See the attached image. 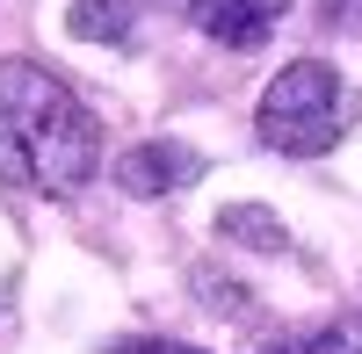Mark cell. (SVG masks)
Listing matches in <instances>:
<instances>
[{
  "mask_svg": "<svg viewBox=\"0 0 362 354\" xmlns=\"http://www.w3.org/2000/svg\"><path fill=\"white\" fill-rule=\"evenodd\" d=\"M254 130L268 152L283 159H319L355 130V87L326 66V58H297L276 80L261 87V109H254Z\"/></svg>",
  "mask_w": 362,
  "mask_h": 354,
  "instance_id": "7a4b0ae2",
  "label": "cell"
},
{
  "mask_svg": "<svg viewBox=\"0 0 362 354\" xmlns=\"http://www.w3.org/2000/svg\"><path fill=\"white\" fill-rule=\"evenodd\" d=\"M218 239L254 246V253H283V246H290V231H283L276 210H261V202H232V210L218 217Z\"/></svg>",
  "mask_w": 362,
  "mask_h": 354,
  "instance_id": "8992f818",
  "label": "cell"
},
{
  "mask_svg": "<svg viewBox=\"0 0 362 354\" xmlns=\"http://www.w3.org/2000/svg\"><path fill=\"white\" fill-rule=\"evenodd\" d=\"M268 354H362V318H334L312 340H290V347H268Z\"/></svg>",
  "mask_w": 362,
  "mask_h": 354,
  "instance_id": "52a82bcc",
  "label": "cell"
},
{
  "mask_svg": "<svg viewBox=\"0 0 362 354\" xmlns=\"http://www.w3.org/2000/svg\"><path fill=\"white\" fill-rule=\"evenodd\" d=\"M102 166V123L58 73L0 58V181L29 195H73Z\"/></svg>",
  "mask_w": 362,
  "mask_h": 354,
  "instance_id": "6da1fadb",
  "label": "cell"
},
{
  "mask_svg": "<svg viewBox=\"0 0 362 354\" xmlns=\"http://www.w3.org/2000/svg\"><path fill=\"white\" fill-rule=\"evenodd\" d=\"M196 173H203V152H189V145H174V138H153V145H131V152L116 159V188L174 195V188H189Z\"/></svg>",
  "mask_w": 362,
  "mask_h": 354,
  "instance_id": "277c9868",
  "label": "cell"
},
{
  "mask_svg": "<svg viewBox=\"0 0 362 354\" xmlns=\"http://www.w3.org/2000/svg\"><path fill=\"white\" fill-rule=\"evenodd\" d=\"M138 15H145V0H80L66 22L87 44H138Z\"/></svg>",
  "mask_w": 362,
  "mask_h": 354,
  "instance_id": "5b68a950",
  "label": "cell"
},
{
  "mask_svg": "<svg viewBox=\"0 0 362 354\" xmlns=\"http://www.w3.org/2000/svg\"><path fill=\"white\" fill-rule=\"evenodd\" d=\"M181 15H189L210 44L225 51H254L276 37V22L290 15V0H181Z\"/></svg>",
  "mask_w": 362,
  "mask_h": 354,
  "instance_id": "3957f363",
  "label": "cell"
},
{
  "mask_svg": "<svg viewBox=\"0 0 362 354\" xmlns=\"http://www.w3.org/2000/svg\"><path fill=\"white\" fill-rule=\"evenodd\" d=\"M109 354H203V347H189V340H153V333H138V340H116Z\"/></svg>",
  "mask_w": 362,
  "mask_h": 354,
  "instance_id": "ba28073f",
  "label": "cell"
}]
</instances>
